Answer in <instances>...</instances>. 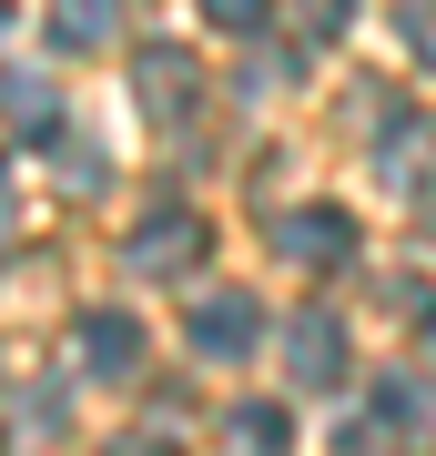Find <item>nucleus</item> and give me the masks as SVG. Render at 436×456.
Segmentation results:
<instances>
[{
  "mask_svg": "<svg viewBox=\"0 0 436 456\" xmlns=\"http://www.w3.org/2000/svg\"><path fill=\"white\" fill-rule=\"evenodd\" d=\"M254 345H264V305L254 294H203L193 305V355L203 365H243Z\"/></svg>",
  "mask_w": 436,
  "mask_h": 456,
  "instance_id": "f257e3e1",
  "label": "nucleus"
},
{
  "mask_svg": "<svg viewBox=\"0 0 436 456\" xmlns=\"http://www.w3.org/2000/svg\"><path fill=\"white\" fill-rule=\"evenodd\" d=\"M203 244H213L203 213H183V203H173V213H152V224L132 233V274H152V284H162V274H193Z\"/></svg>",
  "mask_w": 436,
  "mask_h": 456,
  "instance_id": "f03ea898",
  "label": "nucleus"
},
{
  "mask_svg": "<svg viewBox=\"0 0 436 456\" xmlns=\"http://www.w3.org/2000/svg\"><path fill=\"white\" fill-rule=\"evenodd\" d=\"M275 244H284L294 264H325V274H335V264L356 254V224H345L335 203H305V213H284V224H275Z\"/></svg>",
  "mask_w": 436,
  "mask_h": 456,
  "instance_id": "7ed1b4c3",
  "label": "nucleus"
},
{
  "mask_svg": "<svg viewBox=\"0 0 436 456\" xmlns=\"http://www.w3.org/2000/svg\"><path fill=\"white\" fill-rule=\"evenodd\" d=\"M284 365H294V386H345V325L335 314H294L284 325Z\"/></svg>",
  "mask_w": 436,
  "mask_h": 456,
  "instance_id": "20e7f679",
  "label": "nucleus"
},
{
  "mask_svg": "<svg viewBox=\"0 0 436 456\" xmlns=\"http://www.w3.org/2000/svg\"><path fill=\"white\" fill-rule=\"evenodd\" d=\"M81 365H92V375H132V365H143V325H132L122 305H92V314H81Z\"/></svg>",
  "mask_w": 436,
  "mask_h": 456,
  "instance_id": "39448f33",
  "label": "nucleus"
},
{
  "mask_svg": "<svg viewBox=\"0 0 436 456\" xmlns=\"http://www.w3.org/2000/svg\"><path fill=\"white\" fill-rule=\"evenodd\" d=\"M132 82H143V102H152L162 122H183V112H193V92H203V71H193V51H143Z\"/></svg>",
  "mask_w": 436,
  "mask_h": 456,
  "instance_id": "423d86ee",
  "label": "nucleus"
},
{
  "mask_svg": "<svg viewBox=\"0 0 436 456\" xmlns=\"http://www.w3.org/2000/svg\"><path fill=\"white\" fill-rule=\"evenodd\" d=\"M224 446L234 456H294V426H284V406H234L224 416Z\"/></svg>",
  "mask_w": 436,
  "mask_h": 456,
  "instance_id": "0eeeda50",
  "label": "nucleus"
},
{
  "mask_svg": "<svg viewBox=\"0 0 436 456\" xmlns=\"http://www.w3.org/2000/svg\"><path fill=\"white\" fill-rule=\"evenodd\" d=\"M71 51H92V41H112V0H62V20H51Z\"/></svg>",
  "mask_w": 436,
  "mask_h": 456,
  "instance_id": "6e6552de",
  "label": "nucleus"
},
{
  "mask_svg": "<svg viewBox=\"0 0 436 456\" xmlns=\"http://www.w3.org/2000/svg\"><path fill=\"white\" fill-rule=\"evenodd\" d=\"M203 20L234 31V41H254V31H275V0H203Z\"/></svg>",
  "mask_w": 436,
  "mask_h": 456,
  "instance_id": "1a4fd4ad",
  "label": "nucleus"
},
{
  "mask_svg": "<svg viewBox=\"0 0 436 456\" xmlns=\"http://www.w3.org/2000/svg\"><path fill=\"white\" fill-rule=\"evenodd\" d=\"M406 51L436 71V0H406Z\"/></svg>",
  "mask_w": 436,
  "mask_h": 456,
  "instance_id": "9d476101",
  "label": "nucleus"
},
{
  "mask_svg": "<svg viewBox=\"0 0 436 456\" xmlns=\"http://www.w3.org/2000/svg\"><path fill=\"white\" fill-rule=\"evenodd\" d=\"M345 11H356V0H305V31H315V41H335V31H345Z\"/></svg>",
  "mask_w": 436,
  "mask_h": 456,
  "instance_id": "9b49d317",
  "label": "nucleus"
},
{
  "mask_svg": "<svg viewBox=\"0 0 436 456\" xmlns=\"http://www.w3.org/2000/svg\"><path fill=\"white\" fill-rule=\"evenodd\" d=\"M0 31H11V0H0Z\"/></svg>",
  "mask_w": 436,
  "mask_h": 456,
  "instance_id": "f8f14e48",
  "label": "nucleus"
},
{
  "mask_svg": "<svg viewBox=\"0 0 436 456\" xmlns=\"http://www.w3.org/2000/svg\"><path fill=\"white\" fill-rule=\"evenodd\" d=\"M426 345H436V314H426Z\"/></svg>",
  "mask_w": 436,
  "mask_h": 456,
  "instance_id": "ddd939ff",
  "label": "nucleus"
}]
</instances>
